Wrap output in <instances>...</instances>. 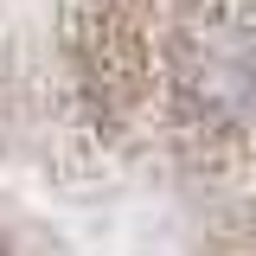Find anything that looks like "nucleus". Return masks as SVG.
Listing matches in <instances>:
<instances>
[{
	"mask_svg": "<svg viewBox=\"0 0 256 256\" xmlns=\"http://www.w3.org/2000/svg\"><path fill=\"white\" fill-rule=\"evenodd\" d=\"M0 256H256V0H0Z\"/></svg>",
	"mask_w": 256,
	"mask_h": 256,
	"instance_id": "nucleus-1",
	"label": "nucleus"
}]
</instances>
